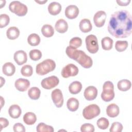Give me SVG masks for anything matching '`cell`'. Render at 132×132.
<instances>
[{"instance_id":"cell-1","label":"cell","mask_w":132,"mask_h":132,"mask_svg":"<svg viewBox=\"0 0 132 132\" xmlns=\"http://www.w3.org/2000/svg\"><path fill=\"white\" fill-rule=\"evenodd\" d=\"M131 15L127 10L117 11L110 16L108 31L117 38H126L131 33Z\"/></svg>"},{"instance_id":"cell-2","label":"cell","mask_w":132,"mask_h":132,"mask_svg":"<svg viewBox=\"0 0 132 132\" xmlns=\"http://www.w3.org/2000/svg\"><path fill=\"white\" fill-rule=\"evenodd\" d=\"M65 52L69 58L76 61L83 68L88 69L92 67L93 64L92 58L86 55L84 51L68 46L66 48Z\"/></svg>"},{"instance_id":"cell-3","label":"cell","mask_w":132,"mask_h":132,"mask_svg":"<svg viewBox=\"0 0 132 132\" xmlns=\"http://www.w3.org/2000/svg\"><path fill=\"white\" fill-rule=\"evenodd\" d=\"M56 68L55 61L51 59H47L38 63L36 68V73L39 75H44L53 71Z\"/></svg>"},{"instance_id":"cell-4","label":"cell","mask_w":132,"mask_h":132,"mask_svg":"<svg viewBox=\"0 0 132 132\" xmlns=\"http://www.w3.org/2000/svg\"><path fill=\"white\" fill-rule=\"evenodd\" d=\"M114 97V86L110 81H106L103 86V91L101 93V97L105 102H109Z\"/></svg>"},{"instance_id":"cell-5","label":"cell","mask_w":132,"mask_h":132,"mask_svg":"<svg viewBox=\"0 0 132 132\" xmlns=\"http://www.w3.org/2000/svg\"><path fill=\"white\" fill-rule=\"evenodd\" d=\"M9 9L10 11L20 16L26 15L28 11L27 6L18 1L11 2L9 5Z\"/></svg>"},{"instance_id":"cell-6","label":"cell","mask_w":132,"mask_h":132,"mask_svg":"<svg viewBox=\"0 0 132 132\" xmlns=\"http://www.w3.org/2000/svg\"><path fill=\"white\" fill-rule=\"evenodd\" d=\"M101 112V110L96 104H91L86 107L82 111V116L87 120L92 119L98 116Z\"/></svg>"},{"instance_id":"cell-7","label":"cell","mask_w":132,"mask_h":132,"mask_svg":"<svg viewBox=\"0 0 132 132\" xmlns=\"http://www.w3.org/2000/svg\"><path fill=\"white\" fill-rule=\"evenodd\" d=\"M86 47L91 54L96 53L98 50V44L96 37L94 35H89L85 39Z\"/></svg>"},{"instance_id":"cell-8","label":"cell","mask_w":132,"mask_h":132,"mask_svg":"<svg viewBox=\"0 0 132 132\" xmlns=\"http://www.w3.org/2000/svg\"><path fill=\"white\" fill-rule=\"evenodd\" d=\"M78 68L73 63H69L64 67L61 70V75L64 78L75 76L78 73Z\"/></svg>"},{"instance_id":"cell-9","label":"cell","mask_w":132,"mask_h":132,"mask_svg":"<svg viewBox=\"0 0 132 132\" xmlns=\"http://www.w3.org/2000/svg\"><path fill=\"white\" fill-rule=\"evenodd\" d=\"M59 82L58 78L56 76H51L42 79L41 82V86L45 89H51L57 86Z\"/></svg>"},{"instance_id":"cell-10","label":"cell","mask_w":132,"mask_h":132,"mask_svg":"<svg viewBox=\"0 0 132 132\" xmlns=\"http://www.w3.org/2000/svg\"><path fill=\"white\" fill-rule=\"evenodd\" d=\"M51 97L53 102L57 107H62L63 104V97L62 93L59 89H55L52 91Z\"/></svg>"},{"instance_id":"cell-11","label":"cell","mask_w":132,"mask_h":132,"mask_svg":"<svg viewBox=\"0 0 132 132\" xmlns=\"http://www.w3.org/2000/svg\"><path fill=\"white\" fill-rule=\"evenodd\" d=\"M106 19V12L104 11L100 10L97 11L94 15L93 22L96 27H101L104 25Z\"/></svg>"},{"instance_id":"cell-12","label":"cell","mask_w":132,"mask_h":132,"mask_svg":"<svg viewBox=\"0 0 132 132\" xmlns=\"http://www.w3.org/2000/svg\"><path fill=\"white\" fill-rule=\"evenodd\" d=\"M85 98L88 101L94 100L97 96V90L96 87L93 86H90L87 87L84 93Z\"/></svg>"},{"instance_id":"cell-13","label":"cell","mask_w":132,"mask_h":132,"mask_svg":"<svg viewBox=\"0 0 132 132\" xmlns=\"http://www.w3.org/2000/svg\"><path fill=\"white\" fill-rule=\"evenodd\" d=\"M13 58L15 62L19 65L26 63L27 60V54L25 51L22 50L15 52L14 54Z\"/></svg>"},{"instance_id":"cell-14","label":"cell","mask_w":132,"mask_h":132,"mask_svg":"<svg viewBox=\"0 0 132 132\" xmlns=\"http://www.w3.org/2000/svg\"><path fill=\"white\" fill-rule=\"evenodd\" d=\"M78 14L79 9L76 5H69L65 9V15L69 19H73L76 18Z\"/></svg>"},{"instance_id":"cell-15","label":"cell","mask_w":132,"mask_h":132,"mask_svg":"<svg viewBox=\"0 0 132 132\" xmlns=\"http://www.w3.org/2000/svg\"><path fill=\"white\" fill-rule=\"evenodd\" d=\"M14 86L18 91L24 92L26 91L30 86V82L28 79L21 78L15 80Z\"/></svg>"},{"instance_id":"cell-16","label":"cell","mask_w":132,"mask_h":132,"mask_svg":"<svg viewBox=\"0 0 132 132\" xmlns=\"http://www.w3.org/2000/svg\"><path fill=\"white\" fill-rule=\"evenodd\" d=\"M56 30L59 33H64L68 29V24L67 22L63 19H60L58 20L55 25Z\"/></svg>"},{"instance_id":"cell-17","label":"cell","mask_w":132,"mask_h":132,"mask_svg":"<svg viewBox=\"0 0 132 132\" xmlns=\"http://www.w3.org/2000/svg\"><path fill=\"white\" fill-rule=\"evenodd\" d=\"M119 107L116 104H110L106 108V113L111 118H114L119 114Z\"/></svg>"},{"instance_id":"cell-18","label":"cell","mask_w":132,"mask_h":132,"mask_svg":"<svg viewBox=\"0 0 132 132\" xmlns=\"http://www.w3.org/2000/svg\"><path fill=\"white\" fill-rule=\"evenodd\" d=\"M8 113L12 118L17 119L20 117L22 113V110L18 105L14 104L10 106Z\"/></svg>"},{"instance_id":"cell-19","label":"cell","mask_w":132,"mask_h":132,"mask_svg":"<svg viewBox=\"0 0 132 132\" xmlns=\"http://www.w3.org/2000/svg\"><path fill=\"white\" fill-rule=\"evenodd\" d=\"M47 9L51 14L56 15L59 14L61 11V6L60 3L57 2H53L48 5Z\"/></svg>"},{"instance_id":"cell-20","label":"cell","mask_w":132,"mask_h":132,"mask_svg":"<svg viewBox=\"0 0 132 132\" xmlns=\"http://www.w3.org/2000/svg\"><path fill=\"white\" fill-rule=\"evenodd\" d=\"M80 30L83 32H88L92 30V26L90 21L88 19H83L80 22L79 25Z\"/></svg>"},{"instance_id":"cell-21","label":"cell","mask_w":132,"mask_h":132,"mask_svg":"<svg viewBox=\"0 0 132 132\" xmlns=\"http://www.w3.org/2000/svg\"><path fill=\"white\" fill-rule=\"evenodd\" d=\"M2 71L5 75L10 76L15 73V67L12 63L6 62L3 65Z\"/></svg>"},{"instance_id":"cell-22","label":"cell","mask_w":132,"mask_h":132,"mask_svg":"<svg viewBox=\"0 0 132 132\" xmlns=\"http://www.w3.org/2000/svg\"><path fill=\"white\" fill-rule=\"evenodd\" d=\"M6 35L8 39L14 40L18 38L20 35V30L16 27H10L6 31Z\"/></svg>"},{"instance_id":"cell-23","label":"cell","mask_w":132,"mask_h":132,"mask_svg":"<svg viewBox=\"0 0 132 132\" xmlns=\"http://www.w3.org/2000/svg\"><path fill=\"white\" fill-rule=\"evenodd\" d=\"M24 122L29 125H33L36 122L37 117L36 114L31 112H26L23 118Z\"/></svg>"},{"instance_id":"cell-24","label":"cell","mask_w":132,"mask_h":132,"mask_svg":"<svg viewBox=\"0 0 132 132\" xmlns=\"http://www.w3.org/2000/svg\"><path fill=\"white\" fill-rule=\"evenodd\" d=\"M82 89V85L78 81H73L69 86V90L72 94H76L80 92Z\"/></svg>"},{"instance_id":"cell-25","label":"cell","mask_w":132,"mask_h":132,"mask_svg":"<svg viewBox=\"0 0 132 132\" xmlns=\"http://www.w3.org/2000/svg\"><path fill=\"white\" fill-rule=\"evenodd\" d=\"M67 106L68 109L71 111H75L79 107L78 100L74 97L70 98L67 103Z\"/></svg>"},{"instance_id":"cell-26","label":"cell","mask_w":132,"mask_h":132,"mask_svg":"<svg viewBox=\"0 0 132 132\" xmlns=\"http://www.w3.org/2000/svg\"><path fill=\"white\" fill-rule=\"evenodd\" d=\"M131 86V82L126 79L120 80L117 84V87L119 90L121 91H126L129 90Z\"/></svg>"},{"instance_id":"cell-27","label":"cell","mask_w":132,"mask_h":132,"mask_svg":"<svg viewBox=\"0 0 132 132\" xmlns=\"http://www.w3.org/2000/svg\"><path fill=\"white\" fill-rule=\"evenodd\" d=\"M41 32L44 37L49 38L53 36L54 34V29L52 25L50 24H45L41 28Z\"/></svg>"},{"instance_id":"cell-28","label":"cell","mask_w":132,"mask_h":132,"mask_svg":"<svg viewBox=\"0 0 132 132\" xmlns=\"http://www.w3.org/2000/svg\"><path fill=\"white\" fill-rule=\"evenodd\" d=\"M113 40L109 37H105L101 40L102 47L105 51L110 50L112 48Z\"/></svg>"},{"instance_id":"cell-29","label":"cell","mask_w":132,"mask_h":132,"mask_svg":"<svg viewBox=\"0 0 132 132\" xmlns=\"http://www.w3.org/2000/svg\"><path fill=\"white\" fill-rule=\"evenodd\" d=\"M40 90L36 87L30 88L28 91V96L32 100H37L39 99L40 96Z\"/></svg>"},{"instance_id":"cell-30","label":"cell","mask_w":132,"mask_h":132,"mask_svg":"<svg viewBox=\"0 0 132 132\" xmlns=\"http://www.w3.org/2000/svg\"><path fill=\"white\" fill-rule=\"evenodd\" d=\"M27 42L31 46H37L40 42V38L37 34H31L28 37Z\"/></svg>"},{"instance_id":"cell-31","label":"cell","mask_w":132,"mask_h":132,"mask_svg":"<svg viewBox=\"0 0 132 132\" xmlns=\"http://www.w3.org/2000/svg\"><path fill=\"white\" fill-rule=\"evenodd\" d=\"M36 130L38 132H53L54 131V129L52 126L46 125L42 122L38 124Z\"/></svg>"},{"instance_id":"cell-32","label":"cell","mask_w":132,"mask_h":132,"mask_svg":"<svg viewBox=\"0 0 132 132\" xmlns=\"http://www.w3.org/2000/svg\"><path fill=\"white\" fill-rule=\"evenodd\" d=\"M21 74L26 77H29L32 75L33 69L30 65L26 64L23 66L21 70Z\"/></svg>"},{"instance_id":"cell-33","label":"cell","mask_w":132,"mask_h":132,"mask_svg":"<svg viewBox=\"0 0 132 132\" xmlns=\"http://www.w3.org/2000/svg\"><path fill=\"white\" fill-rule=\"evenodd\" d=\"M128 42L126 41L118 40L116 42L115 48L116 50L120 52L124 51L128 47Z\"/></svg>"},{"instance_id":"cell-34","label":"cell","mask_w":132,"mask_h":132,"mask_svg":"<svg viewBox=\"0 0 132 132\" xmlns=\"http://www.w3.org/2000/svg\"><path fill=\"white\" fill-rule=\"evenodd\" d=\"M96 124L99 128L101 129H106L109 126V122L107 119L102 117L97 121Z\"/></svg>"},{"instance_id":"cell-35","label":"cell","mask_w":132,"mask_h":132,"mask_svg":"<svg viewBox=\"0 0 132 132\" xmlns=\"http://www.w3.org/2000/svg\"><path fill=\"white\" fill-rule=\"evenodd\" d=\"M29 57L30 59L34 61L39 60L42 57L41 52L37 49H34L29 52Z\"/></svg>"},{"instance_id":"cell-36","label":"cell","mask_w":132,"mask_h":132,"mask_svg":"<svg viewBox=\"0 0 132 132\" xmlns=\"http://www.w3.org/2000/svg\"><path fill=\"white\" fill-rule=\"evenodd\" d=\"M82 44V40L81 38L76 37L72 38L69 42V46L77 48L80 47Z\"/></svg>"},{"instance_id":"cell-37","label":"cell","mask_w":132,"mask_h":132,"mask_svg":"<svg viewBox=\"0 0 132 132\" xmlns=\"http://www.w3.org/2000/svg\"><path fill=\"white\" fill-rule=\"evenodd\" d=\"M10 22L9 16L6 14H1L0 15V27L3 28L8 25Z\"/></svg>"},{"instance_id":"cell-38","label":"cell","mask_w":132,"mask_h":132,"mask_svg":"<svg viewBox=\"0 0 132 132\" xmlns=\"http://www.w3.org/2000/svg\"><path fill=\"white\" fill-rule=\"evenodd\" d=\"M122 129V124L119 122H114L112 124L109 131L110 132H121Z\"/></svg>"},{"instance_id":"cell-39","label":"cell","mask_w":132,"mask_h":132,"mask_svg":"<svg viewBox=\"0 0 132 132\" xmlns=\"http://www.w3.org/2000/svg\"><path fill=\"white\" fill-rule=\"evenodd\" d=\"M80 130L82 132H93L94 127L90 123H85L81 126Z\"/></svg>"},{"instance_id":"cell-40","label":"cell","mask_w":132,"mask_h":132,"mask_svg":"<svg viewBox=\"0 0 132 132\" xmlns=\"http://www.w3.org/2000/svg\"><path fill=\"white\" fill-rule=\"evenodd\" d=\"M13 131L15 132H24L25 128L24 125L20 123H15L13 126Z\"/></svg>"},{"instance_id":"cell-41","label":"cell","mask_w":132,"mask_h":132,"mask_svg":"<svg viewBox=\"0 0 132 132\" xmlns=\"http://www.w3.org/2000/svg\"><path fill=\"white\" fill-rule=\"evenodd\" d=\"M0 124H1L0 131H1L3 128L6 127L9 125V121L7 119L1 117L0 118Z\"/></svg>"},{"instance_id":"cell-42","label":"cell","mask_w":132,"mask_h":132,"mask_svg":"<svg viewBox=\"0 0 132 132\" xmlns=\"http://www.w3.org/2000/svg\"><path fill=\"white\" fill-rule=\"evenodd\" d=\"M117 3L120 6H127L128 5L129 3L130 2V0H126V1H121V0H117Z\"/></svg>"},{"instance_id":"cell-43","label":"cell","mask_w":132,"mask_h":132,"mask_svg":"<svg viewBox=\"0 0 132 132\" xmlns=\"http://www.w3.org/2000/svg\"><path fill=\"white\" fill-rule=\"evenodd\" d=\"M1 87H2L3 85V84H5V80L2 77H1Z\"/></svg>"},{"instance_id":"cell-44","label":"cell","mask_w":132,"mask_h":132,"mask_svg":"<svg viewBox=\"0 0 132 132\" xmlns=\"http://www.w3.org/2000/svg\"><path fill=\"white\" fill-rule=\"evenodd\" d=\"M35 2L38 3H39V4H43L44 3L47 2V1H46H46H35Z\"/></svg>"},{"instance_id":"cell-45","label":"cell","mask_w":132,"mask_h":132,"mask_svg":"<svg viewBox=\"0 0 132 132\" xmlns=\"http://www.w3.org/2000/svg\"><path fill=\"white\" fill-rule=\"evenodd\" d=\"M1 108H2L3 105L5 103V101L3 99V97L2 96H1Z\"/></svg>"}]
</instances>
